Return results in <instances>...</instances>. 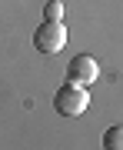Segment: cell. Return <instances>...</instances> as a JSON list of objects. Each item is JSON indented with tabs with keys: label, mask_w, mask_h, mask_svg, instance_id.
Instances as JSON below:
<instances>
[{
	"label": "cell",
	"mask_w": 123,
	"mask_h": 150,
	"mask_svg": "<svg viewBox=\"0 0 123 150\" xmlns=\"http://www.w3.org/2000/svg\"><path fill=\"white\" fill-rule=\"evenodd\" d=\"M103 147H107V150H123V123L103 130Z\"/></svg>",
	"instance_id": "4"
},
{
	"label": "cell",
	"mask_w": 123,
	"mask_h": 150,
	"mask_svg": "<svg viewBox=\"0 0 123 150\" xmlns=\"http://www.w3.org/2000/svg\"><path fill=\"white\" fill-rule=\"evenodd\" d=\"M86 107H90V90H86L83 83L67 80V83L53 93V110L60 113V117H80Z\"/></svg>",
	"instance_id": "1"
},
{
	"label": "cell",
	"mask_w": 123,
	"mask_h": 150,
	"mask_svg": "<svg viewBox=\"0 0 123 150\" xmlns=\"http://www.w3.org/2000/svg\"><path fill=\"white\" fill-rule=\"evenodd\" d=\"M33 47H37L40 54H47V57L60 54V50L67 47V27H63V20H43L40 27L33 30Z\"/></svg>",
	"instance_id": "2"
},
{
	"label": "cell",
	"mask_w": 123,
	"mask_h": 150,
	"mask_svg": "<svg viewBox=\"0 0 123 150\" xmlns=\"http://www.w3.org/2000/svg\"><path fill=\"white\" fill-rule=\"evenodd\" d=\"M96 77H100V64H96L90 54H77L67 64V80H73V83L90 87V83H96Z\"/></svg>",
	"instance_id": "3"
},
{
	"label": "cell",
	"mask_w": 123,
	"mask_h": 150,
	"mask_svg": "<svg viewBox=\"0 0 123 150\" xmlns=\"http://www.w3.org/2000/svg\"><path fill=\"white\" fill-rule=\"evenodd\" d=\"M43 20H63V4L60 0H50L43 7Z\"/></svg>",
	"instance_id": "5"
}]
</instances>
